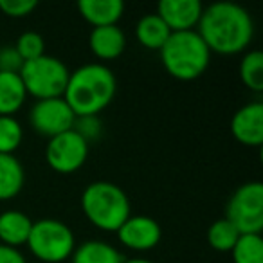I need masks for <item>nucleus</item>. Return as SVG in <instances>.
Masks as SVG:
<instances>
[{"mask_svg": "<svg viewBox=\"0 0 263 263\" xmlns=\"http://www.w3.org/2000/svg\"><path fill=\"white\" fill-rule=\"evenodd\" d=\"M117 81L114 72L103 63H87L70 72L63 99L76 117L98 116L112 103Z\"/></svg>", "mask_w": 263, "mask_h": 263, "instance_id": "obj_2", "label": "nucleus"}, {"mask_svg": "<svg viewBox=\"0 0 263 263\" xmlns=\"http://www.w3.org/2000/svg\"><path fill=\"white\" fill-rule=\"evenodd\" d=\"M74 121L76 114L63 98L38 99L29 110V123L33 130L49 139L72 130Z\"/></svg>", "mask_w": 263, "mask_h": 263, "instance_id": "obj_9", "label": "nucleus"}, {"mask_svg": "<svg viewBox=\"0 0 263 263\" xmlns=\"http://www.w3.org/2000/svg\"><path fill=\"white\" fill-rule=\"evenodd\" d=\"M33 220L22 211L9 209L0 213V243L18 249L29 240Z\"/></svg>", "mask_w": 263, "mask_h": 263, "instance_id": "obj_15", "label": "nucleus"}, {"mask_svg": "<svg viewBox=\"0 0 263 263\" xmlns=\"http://www.w3.org/2000/svg\"><path fill=\"white\" fill-rule=\"evenodd\" d=\"M26 182L24 166L15 155L0 154V200H9L22 191Z\"/></svg>", "mask_w": 263, "mask_h": 263, "instance_id": "obj_17", "label": "nucleus"}, {"mask_svg": "<svg viewBox=\"0 0 263 263\" xmlns=\"http://www.w3.org/2000/svg\"><path fill=\"white\" fill-rule=\"evenodd\" d=\"M204 11V6L198 0H161L155 15L168 26L172 33L193 31Z\"/></svg>", "mask_w": 263, "mask_h": 263, "instance_id": "obj_11", "label": "nucleus"}, {"mask_svg": "<svg viewBox=\"0 0 263 263\" xmlns=\"http://www.w3.org/2000/svg\"><path fill=\"white\" fill-rule=\"evenodd\" d=\"M240 78L249 90H254V92L263 90V52L261 51H249L241 58Z\"/></svg>", "mask_w": 263, "mask_h": 263, "instance_id": "obj_20", "label": "nucleus"}, {"mask_svg": "<svg viewBox=\"0 0 263 263\" xmlns=\"http://www.w3.org/2000/svg\"><path fill=\"white\" fill-rule=\"evenodd\" d=\"M231 254L234 263H263L261 234H240Z\"/></svg>", "mask_w": 263, "mask_h": 263, "instance_id": "obj_21", "label": "nucleus"}, {"mask_svg": "<svg viewBox=\"0 0 263 263\" xmlns=\"http://www.w3.org/2000/svg\"><path fill=\"white\" fill-rule=\"evenodd\" d=\"M90 144L80 137L74 130H69L62 136H56L49 139L45 148V161L51 166V170L69 175L74 173L85 164L88 157Z\"/></svg>", "mask_w": 263, "mask_h": 263, "instance_id": "obj_8", "label": "nucleus"}, {"mask_svg": "<svg viewBox=\"0 0 263 263\" xmlns=\"http://www.w3.org/2000/svg\"><path fill=\"white\" fill-rule=\"evenodd\" d=\"M24 139L22 124L13 116H0V154L13 155Z\"/></svg>", "mask_w": 263, "mask_h": 263, "instance_id": "obj_23", "label": "nucleus"}, {"mask_svg": "<svg viewBox=\"0 0 263 263\" xmlns=\"http://www.w3.org/2000/svg\"><path fill=\"white\" fill-rule=\"evenodd\" d=\"M88 45L94 56H98L103 62H112L123 54L126 47V36L119 26H105L94 27L88 36Z\"/></svg>", "mask_w": 263, "mask_h": 263, "instance_id": "obj_13", "label": "nucleus"}, {"mask_svg": "<svg viewBox=\"0 0 263 263\" xmlns=\"http://www.w3.org/2000/svg\"><path fill=\"white\" fill-rule=\"evenodd\" d=\"M24 62L18 56L15 47H4L0 49V72H13L18 74L22 69Z\"/></svg>", "mask_w": 263, "mask_h": 263, "instance_id": "obj_27", "label": "nucleus"}, {"mask_svg": "<svg viewBox=\"0 0 263 263\" xmlns=\"http://www.w3.org/2000/svg\"><path fill=\"white\" fill-rule=\"evenodd\" d=\"M240 233L227 218L216 220L208 231V241L215 251L218 252H231L236 245Z\"/></svg>", "mask_w": 263, "mask_h": 263, "instance_id": "obj_22", "label": "nucleus"}, {"mask_svg": "<svg viewBox=\"0 0 263 263\" xmlns=\"http://www.w3.org/2000/svg\"><path fill=\"white\" fill-rule=\"evenodd\" d=\"M26 245L40 261L62 263L72 256L76 240L69 226L54 218H44L33 222Z\"/></svg>", "mask_w": 263, "mask_h": 263, "instance_id": "obj_6", "label": "nucleus"}, {"mask_svg": "<svg viewBox=\"0 0 263 263\" xmlns=\"http://www.w3.org/2000/svg\"><path fill=\"white\" fill-rule=\"evenodd\" d=\"M172 31L168 29L164 22L159 18L157 15H146L137 22L136 27V36L143 47L150 49V51H161L162 45L168 42Z\"/></svg>", "mask_w": 263, "mask_h": 263, "instance_id": "obj_19", "label": "nucleus"}, {"mask_svg": "<svg viewBox=\"0 0 263 263\" xmlns=\"http://www.w3.org/2000/svg\"><path fill=\"white\" fill-rule=\"evenodd\" d=\"M198 36L211 52L238 54L245 51L254 34V24L241 6L218 2L205 8L198 20Z\"/></svg>", "mask_w": 263, "mask_h": 263, "instance_id": "obj_1", "label": "nucleus"}, {"mask_svg": "<svg viewBox=\"0 0 263 263\" xmlns=\"http://www.w3.org/2000/svg\"><path fill=\"white\" fill-rule=\"evenodd\" d=\"M27 98L20 74L0 72V116H13L24 106Z\"/></svg>", "mask_w": 263, "mask_h": 263, "instance_id": "obj_16", "label": "nucleus"}, {"mask_svg": "<svg viewBox=\"0 0 263 263\" xmlns=\"http://www.w3.org/2000/svg\"><path fill=\"white\" fill-rule=\"evenodd\" d=\"M72 263H123L124 258L114 245L101 240L83 241L70 256Z\"/></svg>", "mask_w": 263, "mask_h": 263, "instance_id": "obj_18", "label": "nucleus"}, {"mask_svg": "<svg viewBox=\"0 0 263 263\" xmlns=\"http://www.w3.org/2000/svg\"><path fill=\"white\" fill-rule=\"evenodd\" d=\"M78 11L92 27L117 26L124 13V2L123 0H80Z\"/></svg>", "mask_w": 263, "mask_h": 263, "instance_id": "obj_14", "label": "nucleus"}, {"mask_svg": "<svg viewBox=\"0 0 263 263\" xmlns=\"http://www.w3.org/2000/svg\"><path fill=\"white\" fill-rule=\"evenodd\" d=\"M123 263H154L150 259H144V258H134V259H124Z\"/></svg>", "mask_w": 263, "mask_h": 263, "instance_id": "obj_29", "label": "nucleus"}, {"mask_svg": "<svg viewBox=\"0 0 263 263\" xmlns=\"http://www.w3.org/2000/svg\"><path fill=\"white\" fill-rule=\"evenodd\" d=\"M0 263H27V261L18 249L0 243Z\"/></svg>", "mask_w": 263, "mask_h": 263, "instance_id": "obj_28", "label": "nucleus"}, {"mask_svg": "<svg viewBox=\"0 0 263 263\" xmlns=\"http://www.w3.org/2000/svg\"><path fill=\"white\" fill-rule=\"evenodd\" d=\"M15 49H16V52H18L20 58H22L24 63L33 62V60H36L45 54V42L38 33L27 31V33H24L18 36Z\"/></svg>", "mask_w": 263, "mask_h": 263, "instance_id": "obj_24", "label": "nucleus"}, {"mask_svg": "<svg viewBox=\"0 0 263 263\" xmlns=\"http://www.w3.org/2000/svg\"><path fill=\"white\" fill-rule=\"evenodd\" d=\"M81 209L92 226L116 233L132 215L126 193L119 186L105 180H98L85 187L81 195Z\"/></svg>", "mask_w": 263, "mask_h": 263, "instance_id": "obj_4", "label": "nucleus"}, {"mask_svg": "<svg viewBox=\"0 0 263 263\" xmlns=\"http://www.w3.org/2000/svg\"><path fill=\"white\" fill-rule=\"evenodd\" d=\"M161 62L170 76L180 81H191L208 70L211 51L197 31L172 33L161 49Z\"/></svg>", "mask_w": 263, "mask_h": 263, "instance_id": "obj_3", "label": "nucleus"}, {"mask_svg": "<svg viewBox=\"0 0 263 263\" xmlns=\"http://www.w3.org/2000/svg\"><path fill=\"white\" fill-rule=\"evenodd\" d=\"M119 241L132 251H152L161 241L162 229L152 216L134 215L117 229Z\"/></svg>", "mask_w": 263, "mask_h": 263, "instance_id": "obj_10", "label": "nucleus"}, {"mask_svg": "<svg viewBox=\"0 0 263 263\" xmlns=\"http://www.w3.org/2000/svg\"><path fill=\"white\" fill-rule=\"evenodd\" d=\"M38 8L36 0H0V11L9 18H24L29 16Z\"/></svg>", "mask_w": 263, "mask_h": 263, "instance_id": "obj_26", "label": "nucleus"}, {"mask_svg": "<svg viewBox=\"0 0 263 263\" xmlns=\"http://www.w3.org/2000/svg\"><path fill=\"white\" fill-rule=\"evenodd\" d=\"M231 134L238 143L258 148L263 144V105L259 101L241 106L231 119Z\"/></svg>", "mask_w": 263, "mask_h": 263, "instance_id": "obj_12", "label": "nucleus"}, {"mask_svg": "<svg viewBox=\"0 0 263 263\" xmlns=\"http://www.w3.org/2000/svg\"><path fill=\"white\" fill-rule=\"evenodd\" d=\"M72 130L90 144V143H94L96 139H99V136H101V132H103V126H101V121H99L98 116H80V117H76V121H74Z\"/></svg>", "mask_w": 263, "mask_h": 263, "instance_id": "obj_25", "label": "nucleus"}, {"mask_svg": "<svg viewBox=\"0 0 263 263\" xmlns=\"http://www.w3.org/2000/svg\"><path fill=\"white\" fill-rule=\"evenodd\" d=\"M18 74L27 96H33L38 101V99L63 98L70 70L62 60L44 54L33 62L24 63Z\"/></svg>", "mask_w": 263, "mask_h": 263, "instance_id": "obj_5", "label": "nucleus"}, {"mask_svg": "<svg viewBox=\"0 0 263 263\" xmlns=\"http://www.w3.org/2000/svg\"><path fill=\"white\" fill-rule=\"evenodd\" d=\"M226 218L240 234H261L263 231V184L252 180L240 186L227 204Z\"/></svg>", "mask_w": 263, "mask_h": 263, "instance_id": "obj_7", "label": "nucleus"}]
</instances>
